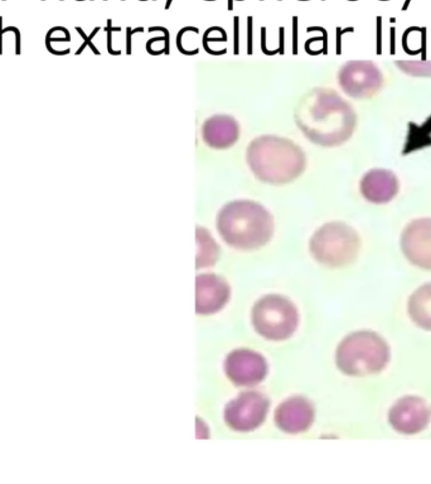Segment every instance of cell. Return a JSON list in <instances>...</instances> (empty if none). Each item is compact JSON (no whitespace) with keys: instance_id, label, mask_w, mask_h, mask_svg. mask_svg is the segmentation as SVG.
<instances>
[{"instance_id":"obj_1","label":"cell","mask_w":431,"mask_h":484,"mask_svg":"<svg viewBox=\"0 0 431 484\" xmlns=\"http://www.w3.org/2000/svg\"><path fill=\"white\" fill-rule=\"evenodd\" d=\"M295 122L313 144L333 148L353 135L357 115L353 106L335 90L318 87L300 100Z\"/></svg>"},{"instance_id":"obj_2","label":"cell","mask_w":431,"mask_h":484,"mask_svg":"<svg viewBox=\"0 0 431 484\" xmlns=\"http://www.w3.org/2000/svg\"><path fill=\"white\" fill-rule=\"evenodd\" d=\"M246 161L262 183L288 184L303 174L307 167L304 150L293 140L276 135H261L248 144Z\"/></svg>"},{"instance_id":"obj_3","label":"cell","mask_w":431,"mask_h":484,"mask_svg":"<svg viewBox=\"0 0 431 484\" xmlns=\"http://www.w3.org/2000/svg\"><path fill=\"white\" fill-rule=\"evenodd\" d=\"M217 230L232 248L255 251L269 243L274 235V217L266 207L250 199L232 201L217 216Z\"/></svg>"},{"instance_id":"obj_4","label":"cell","mask_w":431,"mask_h":484,"mask_svg":"<svg viewBox=\"0 0 431 484\" xmlns=\"http://www.w3.org/2000/svg\"><path fill=\"white\" fill-rule=\"evenodd\" d=\"M390 361L387 342L372 331H358L340 341L335 363L342 373L350 377H366L382 372Z\"/></svg>"},{"instance_id":"obj_5","label":"cell","mask_w":431,"mask_h":484,"mask_svg":"<svg viewBox=\"0 0 431 484\" xmlns=\"http://www.w3.org/2000/svg\"><path fill=\"white\" fill-rule=\"evenodd\" d=\"M361 248L356 230L344 222H328L319 227L309 240V251L314 260L328 267L352 264Z\"/></svg>"},{"instance_id":"obj_6","label":"cell","mask_w":431,"mask_h":484,"mask_svg":"<svg viewBox=\"0 0 431 484\" xmlns=\"http://www.w3.org/2000/svg\"><path fill=\"white\" fill-rule=\"evenodd\" d=\"M253 329L269 341L289 339L299 326V313L290 299L269 294L255 303L251 312Z\"/></svg>"},{"instance_id":"obj_7","label":"cell","mask_w":431,"mask_h":484,"mask_svg":"<svg viewBox=\"0 0 431 484\" xmlns=\"http://www.w3.org/2000/svg\"><path fill=\"white\" fill-rule=\"evenodd\" d=\"M270 409V401L265 395L255 391L242 392L229 401L224 407L227 426L237 433H250L262 425Z\"/></svg>"},{"instance_id":"obj_8","label":"cell","mask_w":431,"mask_h":484,"mask_svg":"<svg viewBox=\"0 0 431 484\" xmlns=\"http://www.w3.org/2000/svg\"><path fill=\"white\" fill-rule=\"evenodd\" d=\"M340 89L353 99H369L375 96L383 85V75L372 61H348L338 72Z\"/></svg>"},{"instance_id":"obj_9","label":"cell","mask_w":431,"mask_h":484,"mask_svg":"<svg viewBox=\"0 0 431 484\" xmlns=\"http://www.w3.org/2000/svg\"><path fill=\"white\" fill-rule=\"evenodd\" d=\"M224 372L234 386L255 387L266 378L267 361L256 351L238 348L226 357Z\"/></svg>"},{"instance_id":"obj_10","label":"cell","mask_w":431,"mask_h":484,"mask_svg":"<svg viewBox=\"0 0 431 484\" xmlns=\"http://www.w3.org/2000/svg\"><path fill=\"white\" fill-rule=\"evenodd\" d=\"M431 420V409L419 396H404L391 406L388 422L391 428L404 435H415L425 430Z\"/></svg>"},{"instance_id":"obj_11","label":"cell","mask_w":431,"mask_h":484,"mask_svg":"<svg viewBox=\"0 0 431 484\" xmlns=\"http://www.w3.org/2000/svg\"><path fill=\"white\" fill-rule=\"evenodd\" d=\"M400 246L410 264L431 271V218L410 221L402 230Z\"/></svg>"},{"instance_id":"obj_12","label":"cell","mask_w":431,"mask_h":484,"mask_svg":"<svg viewBox=\"0 0 431 484\" xmlns=\"http://www.w3.org/2000/svg\"><path fill=\"white\" fill-rule=\"evenodd\" d=\"M316 417V410L312 401L304 396H291L278 406L275 411V424L283 433L302 434L312 426Z\"/></svg>"},{"instance_id":"obj_13","label":"cell","mask_w":431,"mask_h":484,"mask_svg":"<svg viewBox=\"0 0 431 484\" xmlns=\"http://www.w3.org/2000/svg\"><path fill=\"white\" fill-rule=\"evenodd\" d=\"M231 288L223 277L215 274H201L196 277V313L212 315L228 303Z\"/></svg>"},{"instance_id":"obj_14","label":"cell","mask_w":431,"mask_h":484,"mask_svg":"<svg viewBox=\"0 0 431 484\" xmlns=\"http://www.w3.org/2000/svg\"><path fill=\"white\" fill-rule=\"evenodd\" d=\"M203 143L212 149L224 150L237 143L240 125L237 120L226 114H216L206 119L201 127Z\"/></svg>"},{"instance_id":"obj_15","label":"cell","mask_w":431,"mask_h":484,"mask_svg":"<svg viewBox=\"0 0 431 484\" xmlns=\"http://www.w3.org/2000/svg\"><path fill=\"white\" fill-rule=\"evenodd\" d=\"M359 189L364 199L376 205H383L397 196L400 182L395 173L378 168L368 170L362 177Z\"/></svg>"},{"instance_id":"obj_16","label":"cell","mask_w":431,"mask_h":484,"mask_svg":"<svg viewBox=\"0 0 431 484\" xmlns=\"http://www.w3.org/2000/svg\"><path fill=\"white\" fill-rule=\"evenodd\" d=\"M407 312L416 326L431 332V282L424 284L411 294Z\"/></svg>"},{"instance_id":"obj_17","label":"cell","mask_w":431,"mask_h":484,"mask_svg":"<svg viewBox=\"0 0 431 484\" xmlns=\"http://www.w3.org/2000/svg\"><path fill=\"white\" fill-rule=\"evenodd\" d=\"M196 241H197V256H196V267H211L218 261L221 248L216 243L215 239L207 229L196 227Z\"/></svg>"},{"instance_id":"obj_18","label":"cell","mask_w":431,"mask_h":484,"mask_svg":"<svg viewBox=\"0 0 431 484\" xmlns=\"http://www.w3.org/2000/svg\"><path fill=\"white\" fill-rule=\"evenodd\" d=\"M396 66L410 76L431 77V61H397Z\"/></svg>"},{"instance_id":"obj_19","label":"cell","mask_w":431,"mask_h":484,"mask_svg":"<svg viewBox=\"0 0 431 484\" xmlns=\"http://www.w3.org/2000/svg\"><path fill=\"white\" fill-rule=\"evenodd\" d=\"M76 30H77V33H78V34H80V35H81L82 38H84V43H82V46L80 47V48H78V51L76 52V54H81L82 52H84V49L86 48V47H90V48H91V51L94 52V53L99 54V51H97V49L95 48V47H94V44H92L91 39H92V38H94V35L96 34V33L99 32V30H100V28H99V27H97V28H95V29H94V32L91 33V35H90V37H87V35L85 34V33H84V30H82L81 28H80V27H76Z\"/></svg>"},{"instance_id":"obj_20","label":"cell","mask_w":431,"mask_h":484,"mask_svg":"<svg viewBox=\"0 0 431 484\" xmlns=\"http://www.w3.org/2000/svg\"><path fill=\"white\" fill-rule=\"evenodd\" d=\"M233 23H234V54L238 53V43H240V18L238 16H234L233 18Z\"/></svg>"},{"instance_id":"obj_21","label":"cell","mask_w":431,"mask_h":484,"mask_svg":"<svg viewBox=\"0 0 431 484\" xmlns=\"http://www.w3.org/2000/svg\"><path fill=\"white\" fill-rule=\"evenodd\" d=\"M248 53H252V46H251V42H252V16H248Z\"/></svg>"},{"instance_id":"obj_22","label":"cell","mask_w":431,"mask_h":484,"mask_svg":"<svg viewBox=\"0 0 431 484\" xmlns=\"http://www.w3.org/2000/svg\"><path fill=\"white\" fill-rule=\"evenodd\" d=\"M1 28H3V16H0V54H3V33H1Z\"/></svg>"},{"instance_id":"obj_23","label":"cell","mask_w":431,"mask_h":484,"mask_svg":"<svg viewBox=\"0 0 431 484\" xmlns=\"http://www.w3.org/2000/svg\"><path fill=\"white\" fill-rule=\"evenodd\" d=\"M233 1L234 0H228V10H232V9H233Z\"/></svg>"},{"instance_id":"obj_24","label":"cell","mask_w":431,"mask_h":484,"mask_svg":"<svg viewBox=\"0 0 431 484\" xmlns=\"http://www.w3.org/2000/svg\"><path fill=\"white\" fill-rule=\"evenodd\" d=\"M172 1H173V0H167V4H165V9H169L170 8V4H172Z\"/></svg>"},{"instance_id":"obj_25","label":"cell","mask_w":431,"mask_h":484,"mask_svg":"<svg viewBox=\"0 0 431 484\" xmlns=\"http://www.w3.org/2000/svg\"><path fill=\"white\" fill-rule=\"evenodd\" d=\"M140 1H146V0H140ZM154 1H155V0H154Z\"/></svg>"},{"instance_id":"obj_26","label":"cell","mask_w":431,"mask_h":484,"mask_svg":"<svg viewBox=\"0 0 431 484\" xmlns=\"http://www.w3.org/2000/svg\"><path fill=\"white\" fill-rule=\"evenodd\" d=\"M350 1H356V0H350Z\"/></svg>"},{"instance_id":"obj_27","label":"cell","mask_w":431,"mask_h":484,"mask_svg":"<svg viewBox=\"0 0 431 484\" xmlns=\"http://www.w3.org/2000/svg\"><path fill=\"white\" fill-rule=\"evenodd\" d=\"M42 1H44V0H42Z\"/></svg>"},{"instance_id":"obj_28","label":"cell","mask_w":431,"mask_h":484,"mask_svg":"<svg viewBox=\"0 0 431 484\" xmlns=\"http://www.w3.org/2000/svg\"><path fill=\"white\" fill-rule=\"evenodd\" d=\"M3 1H5V0H3Z\"/></svg>"}]
</instances>
